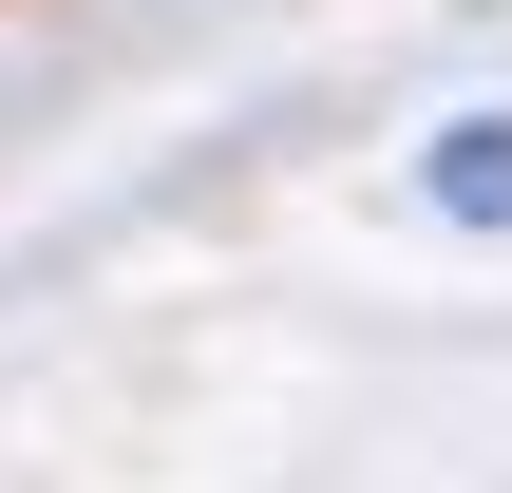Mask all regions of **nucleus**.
Wrapping results in <instances>:
<instances>
[{"label":"nucleus","mask_w":512,"mask_h":493,"mask_svg":"<svg viewBox=\"0 0 512 493\" xmlns=\"http://www.w3.org/2000/svg\"><path fill=\"white\" fill-rule=\"evenodd\" d=\"M437 209L456 228H512V114H456L437 133Z\"/></svg>","instance_id":"1"}]
</instances>
